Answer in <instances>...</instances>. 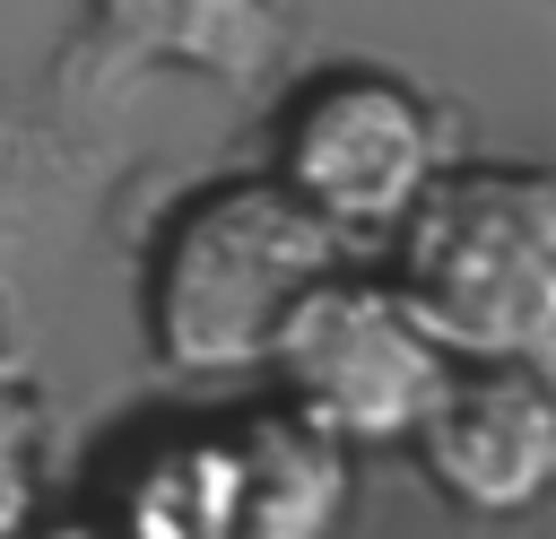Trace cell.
<instances>
[{
  "label": "cell",
  "mask_w": 556,
  "mask_h": 539,
  "mask_svg": "<svg viewBox=\"0 0 556 539\" xmlns=\"http://www.w3.org/2000/svg\"><path fill=\"white\" fill-rule=\"evenodd\" d=\"M391 235H400L391 296L452 365H547L556 183L539 165H443Z\"/></svg>",
  "instance_id": "1"
},
{
  "label": "cell",
  "mask_w": 556,
  "mask_h": 539,
  "mask_svg": "<svg viewBox=\"0 0 556 539\" xmlns=\"http://www.w3.org/2000/svg\"><path fill=\"white\" fill-rule=\"evenodd\" d=\"M339 270V235L295 209L269 174L191 191L148 252V348L182 383L252 374L287 304Z\"/></svg>",
  "instance_id": "2"
},
{
  "label": "cell",
  "mask_w": 556,
  "mask_h": 539,
  "mask_svg": "<svg viewBox=\"0 0 556 539\" xmlns=\"http://www.w3.org/2000/svg\"><path fill=\"white\" fill-rule=\"evenodd\" d=\"M261 365L278 374L287 409L348 452L408 443L417 417L434 409V391L452 383V356L417 330V313L391 296V278H356V270L313 278L287 304Z\"/></svg>",
  "instance_id": "3"
},
{
  "label": "cell",
  "mask_w": 556,
  "mask_h": 539,
  "mask_svg": "<svg viewBox=\"0 0 556 539\" xmlns=\"http://www.w3.org/2000/svg\"><path fill=\"white\" fill-rule=\"evenodd\" d=\"M434 174H443L434 104L417 87H400L391 70H321L278 113V174L269 183L295 209H313L339 243L391 235Z\"/></svg>",
  "instance_id": "4"
},
{
  "label": "cell",
  "mask_w": 556,
  "mask_h": 539,
  "mask_svg": "<svg viewBox=\"0 0 556 539\" xmlns=\"http://www.w3.org/2000/svg\"><path fill=\"white\" fill-rule=\"evenodd\" d=\"M417 461L426 478L478 513V522H513L556 487V391L547 365H452V383L434 391V409L417 417Z\"/></svg>",
  "instance_id": "5"
},
{
  "label": "cell",
  "mask_w": 556,
  "mask_h": 539,
  "mask_svg": "<svg viewBox=\"0 0 556 539\" xmlns=\"http://www.w3.org/2000/svg\"><path fill=\"white\" fill-rule=\"evenodd\" d=\"M348 513V443L295 409L226 426V539H330Z\"/></svg>",
  "instance_id": "6"
},
{
  "label": "cell",
  "mask_w": 556,
  "mask_h": 539,
  "mask_svg": "<svg viewBox=\"0 0 556 539\" xmlns=\"http://www.w3.org/2000/svg\"><path fill=\"white\" fill-rule=\"evenodd\" d=\"M104 522L130 539H226V426L148 443Z\"/></svg>",
  "instance_id": "7"
},
{
  "label": "cell",
  "mask_w": 556,
  "mask_h": 539,
  "mask_svg": "<svg viewBox=\"0 0 556 539\" xmlns=\"http://www.w3.org/2000/svg\"><path fill=\"white\" fill-rule=\"evenodd\" d=\"M104 35L139 61H200L217 78H243L252 52L269 43L261 0H96Z\"/></svg>",
  "instance_id": "8"
},
{
  "label": "cell",
  "mask_w": 556,
  "mask_h": 539,
  "mask_svg": "<svg viewBox=\"0 0 556 539\" xmlns=\"http://www.w3.org/2000/svg\"><path fill=\"white\" fill-rule=\"evenodd\" d=\"M43 513V426L26 400H0V539H26Z\"/></svg>",
  "instance_id": "9"
},
{
  "label": "cell",
  "mask_w": 556,
  "mask_h": 539,
  "mask_svg": "<svg viewBox=\"0 0 556 539\" xmlns=\"http://www.w3.org/2000/svg\"><path fill=\"white\" fill-rule=\"evenodd\" d=\"M26 539H130V530H113L104 513H87V522H43V530H26Z\"/></svg>",
  "instance_id": "10"
}]
</instances>
